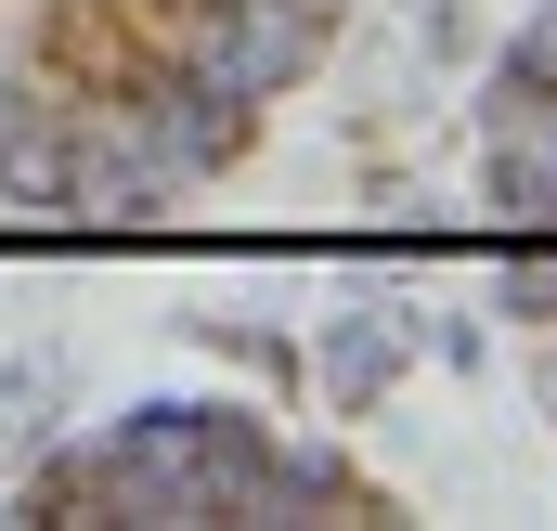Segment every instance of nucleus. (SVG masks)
Segmentation results:
<instances>
[{
    "mask_svg": "<svg viewBox=\"0 0 557 531\" xmlns=\"http://www.w3.org/2000/svg\"><path fill=\"white\" fill-rule=\"evenodd\" d=\"M195 337H208V350H221V363H247V376H298V337H285V324H260V311H195Z\"/></svg>",
    "mask_w": 557,
    "mask_h": 531,
    "instance_id": "nucleus-6",
    "label": "nucleus"
},
{
    "mask_svg": "<svg viewBox=\"0 0 557 531\" xmlns=\"http://www.w3.org/2000/svg\"><path fill=\"white\" fill-rule=\"evenodd\" d=\"M298 376L337 402V415H376V402L416 376V337H403V311H389V298H350V311H324V324H311Z\"/></svg>",
    "mask_w": 557,
    "mask_h": 531,
    "instance_id": "nucleus-2",
    "label": "nucleus"
},
{
    "mask_svg": "<svg viewBox=\"0 0 557 531\" xmlns=\"http://www.w3.org/2000/svg\"><path fill=\"white\" fill-rule=\"evenodd\" d=\"M208 78H234L247 104H285V91H311L324 78V52H337V26H350V0H143Z\"/></svg>",
    "mask_w": 557,
    "mask_h": 531,
    "instance_id": "nucleus-1",
    "label": "nucleus"
},
{
    "mask_svg": "<svg viewBox=\"0 0 557 531\" xmlns=\"http://www.w3.org/2000/svg\"><path fill=\"white\" fill-rule=\"evenodd\" d=\"M247 519L285 531V519H403V506H389L337 441H285L273 428V467H260V506H247Z\"/></svg>",
    "mask_w": 557,
    "mask_h": 531,
    "instance_id": "nucleus-3",
    "label": "nucleus"
},
{
    "mask_svg": "<svg viewBox=\"0 0 557 531\" xmlns=\"http://www.w3.org/2000/svg\"><path fill=\"white\" fill-rule=\"evenodd\" d=\"M519 118H557V0L480 65V131H519Z\"/></svg>",
    "mask_w": 557,
    "mask_h": 531,
    "instance_id": "nucleus-4",
    "label": "nucleus"
},
{
    "mask_svg": "<svg viewBox=\"0 0 557 531\" xmlns=\"http://www.w3.org/2000/svg\"><path fill=\"white\" fill-rule=\"evenodd\" d=\"M493 311L532 337V324H557V234H519L506 247V272H493Z\"/></svg>",
    "mask_w": 557,
    "mask_h": 531,
    "instance_id": "nucleus-5",
    "label": "nucleus"
},
{
    "mask_svg": "<svg viewBox=\"0 0 557 531\" xmlns=\"http://www.w3.org/2000/svg\"><path fill=\"white\" fill-rule=\"evenodd\" d=\"M532 415L557 428V324H532Z\"/></svg>",
    "mask_w": 557,
    "mask_h": 531,
    "instance_id": "nucleus-8",
    "label": "nucleus"
},
{
    "mask_svg": "<svg viewBox=\"0 0 557 531\" xmlns=\"http://www.w3.org/2000/svg\"><path fill=\"white\" fill-rule=\"evenodd\" d=\"M389 311H403L416 363H454V376H480V350H493V337H480V311H428V298H389Z\"/></svg>",
    "mask_w": 557,
    "mask_h": 531,
    "instance_id": "nucleus-7",
    "label": "nucleus"
}]
</instances>
